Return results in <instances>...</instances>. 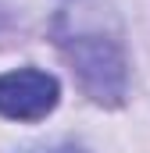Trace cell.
<instances>
[{
    "label": "cell",
    "instance_id": "3",
    "mask_svg": "<svg viewBox=\"0 0 150 153\" xmlns=\"http://www.w3.org/2000/svg\"><path fill=\"white\" fill-rule=\"evenodd\" d=\"M54 153H82V150H54Z\"/></svg>",
    "mask_w": 150,
    "mask_h": 153
},
{
    "label": "cell",
    "instance_id": "2",
    "mask_svg": "<svg viewBox=\"0 0 150 153\" xmlns=\"http://www.w3.org/2000/svg\"><path fill=\"white\" fill-rule=\"evenodd\" d=\"M61 85L39 68H18L0 75V114L11 121H39L57 107Z\"/></svg>",
    "mask_w": 150,
    "mask_h": 153
},
{
    "label": "cell",
    "instance_id": "4",
    "mask_svg": "<svg viewBox=\"0 0 150 153\" xmlns=\"http://www.w3.org/2000/svg\"><path fill=\"white\" fill-rule=\"evenodd\" d=\"M0 25H4V18H0Z\"/></svg>",
    "mask_w": 150,
    "mask_h": 153
},
{
    "label": "cell",
    "instance_id": "1",
    "mask_svg": "<svg viewBox=\"0 0 150 153\" xmlns=\"http://www.w3.org/2000/svg\"><path fill=\"white\" fill-rule=\"evenodd\" d=\"M57 46L68 57L79 85L86 89L89 100L118 107L125 96V57L122 46L107 36H89V32H57Z\"/></svg>",
    "mask_w": 150,
    "mask_h": 153
}]
</instances>
